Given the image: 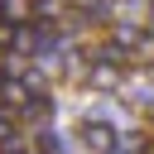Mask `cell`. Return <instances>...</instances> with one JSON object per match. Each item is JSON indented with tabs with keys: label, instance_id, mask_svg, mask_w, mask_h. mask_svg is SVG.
<instances>
[{
	"label": "cell",
	"instance_id": "cell-2",
	"mask_svg": "<svg viewBox=\"0 0 154 154\" xmlns=\"http://www.w3.org/2000/svg\"><path fill=\"white\" fill-rule=\"evenodd\" d=\"M10 48H19V29L0 19V53H10Z\"/></svg>",
	"mask_w": 154,
	"mask_h": 154
},
{
	"label": "cell",
	"instance_id": "cell-1",
	"mask_svg": "<svg viewBox=\"0 0 154 154\" xmlns=\"http://www.w3.org/2000/svg\"><path fill=\"white\" fill-rule=\"evenodd\" d=\"M82 144L96 149V154H111V149H116V130L101 125V120H87V125H82Z\"/></svg>",
	"mask_w": 154,
	"mask_h": 154
}]
</instances>
